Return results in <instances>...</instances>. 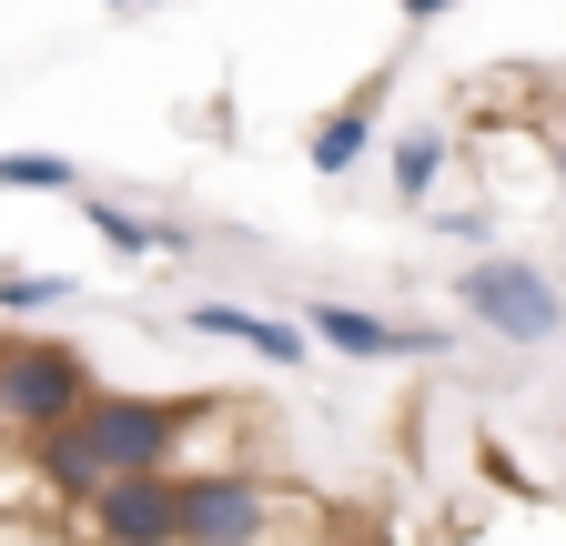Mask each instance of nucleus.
<instances>
[{
  "label": "nucleus",
  "instance_id": "nucleus-4",
  "mask_svg": "<svg viewBox=\"0 0 566 546\" xmlns=\"http://www.w3.org/2000/svg\"><path fill=\"white\" fill-rule=\"evenodd\" d=\"M192 416H202V395L102 385V395L82 405V435H92V455H102L112 475H132V465H172V455H182V435H192Z\"/></svg>",
  "mask_w": 566,
  "mask_h": 546
},
{
  "label": "nucleus",
  "instance_id": "nucleus-18",
  "mask_svg": "<svg viewBox=\"0 0 566 546\" xmlns=\"http://www.w3.org/2000/svg\"><path fill=\"white\" fill-rule=\"evenodd\" d=\"M112 11H153V0H112Z\"/></svg>",
  "mask_w": 566,
  "mask_h": 546
},
{
  "label": "nucleus",
  "instance_id": "nucleus-1",
  "mask_svg": "<svg viewBox=\"0 0 566 546\" xmlns=\"http://www.w3.org/2000/svg\"><path fill=\"white\" fill-rule=\"evenodd\" d=\"M92 395H102V375H92V355L71 345V334L0 324V416H11V435H51V426H71Z\"/></svg>",
  "mask_w": 566,
  "mask_h": 546
},
{
  "label": "nucleus",
  "instance_id": "nucleus-8",
  "mask_svg": "<svg viewBox=\"0 0 566 546\" xmlns=\"http://www.w3.org/2000/svg\"><path fill=\"white\" fill-rule=\"evenodd\" d=\"M375 132H385V82H354V92H344V102L304 132V162H314L324 182H344L354 162L375 153Z\"/></svg>",
  "mask_w": 566,
  "mask_h": 546
},
{
  "label": "nucleus",
  "instance_id": "nucleus-15",
  "mask_svg": "<svg viewBox=\"0 0 566 546\" xmlns=\"http://www.w3.org/2000/svg\"><path fill=\"white\" fill-rule=\"evenodd\" d=\"M455 0H405V31H424V21H446Z\"/></svg>",
  "mask_w": 566,
  "mask_h": 546
},
{
  "label": "nucleus",
  "instance_id": "nucleus-16",
  "mask_svg": "<svg viewBox=\"0 0 566 546\" xmlns=\"http://www.w3.org/2000/svg\"><path fill=\"white\" fill-rule=\"evenodd\" d=\"M546 172H556V182H566V122H556V132H546Z\"/></svg>",
  "mask_w": 566,
  "mask_h": 546
},
{
  "label": "nucleus",
  "instance_id": "nucleus-2",
  "mask_svg": "<svg viewBox=\"0 0 566 546\" xmlns=\"http://www.w3.org/2000/svg\"><path fill=\"white\" fill-rule=\"evenodd\" d=\"M182 475V546H283V506H294V486L263 465H172Z\"/></svg>",
  "mask_w": 566,
  "mask_h": 546
},
{
  "label": "nucleus",
  "instance_id": "nucleus-12",
  "mask_svg": "<svg viewBox=\"0 0 566 546\" xmlns=\"http://www.w3.org/2000/svg\"><path fill=\"white\" fill-rule=\"evenodd\" d=\"M0 192H82L71 153H0Z\"/></svg>",
  "mask_w": 566,
  "mask_h": 546
},
{
  "label": "nucleus",
  "instance_id": "nucleus-10",
  "mask_svg": "<svg viewBox=\"0 0 566 546\" xmlns=\"http://www.w3.org/2000/svg\"><path fill=\"white\" fill-rule=\"evenodd\" d=\"M446 162H455V143H446L436 122H415V132H395V143H385V172H395V202H405V213H415V202H436Z\"/></svg>",
  "mask_w": 566,
  "mask_h": 546
},
{
  "label": "nucleus",
  "instance_id": "nucleus-17",
  "mask_svg": "<svg viewBox=\"0 0 566 546\" xmlns=\"http://www.w3.org/2000/svg\"><path fill=\"white\" fill-rule=\"evenodd\" d=\"M11 273H21V263H11V253H0V294H11Z\"/></svg>",
  "mask_w": 566,
  "mask_h": 546
},
{
  "label": "nucleus",
  "instance_id": "nucleus-11",
  "mask_svg": "<svg viewBox=\"0 0 566 546\" xmlns=\"http://www.w3.org/2000/svg\"><path fill=\"white\" fill-rule=\"evenodd\" d=\"M465 546H566V506H546V496H506V516H485Z\"/></svg>",
  "mask_w": 566,
  "mask_h": 546
},
{
  "label": "nucleus",
  "instance_id": "nucleus-5",
  "mask_svg": "<svg viewBox=\"0 0 566 546\" xmlns=\"http://www.w3.org/2000/svg\"><path fill=\"white\" fill-rule=\"evenodd\" d=\"M71 536L92 546H182V475L172 465H132L71 516Z\"/></svg>",
  "mask_w": 566,
  "mask_h": 546
},
{
  "label": "nucleus",
  "instance_id": "nucleus-7",
  "mask_svg": "<svg viewBox=\"0 0 566 546\" xmlns=\"http://www.w3.org/2000/svg\"><path fill=\"white\" fill-rule=\"evenodd\" d=\"M182 324H192V334H212V345H243V355H263L273 375H294V365L314 355L304 314L283 324V314H253V304H182Z\"/></svg>",
  "mask_w": 566,
  "mask_h": 546
},
{
  "label": "nucleus",
  "instance_id": "nucleus-19",
  "mask_svg": "<svg viewBox=\"0 0 566 546\" xmlns=\"http://www.w3.org/2000/svg\"><path fill=\"white\" fill-rule=\"evenodd\" d=\"M0 435H11V416H0Z\"/></svg>",
  "mask_w": 566,
  "mask_h": 546
},
{
  "label": "nucleus",
  "instance_id": "nucleus-9",
  "mask_svg": "<svg viewBox=\"0 0 566 546\" xmlns=\"http://www.w3.org/2000/svg\"><path fill=\"white\" fill-rule=\"evenodd\" d=\"M82 223H92V243L122 253V263H182V253H192V223L132 213V202H112V192H82Z\"/></svg>",
  "mask_w": 566,
  "mask_h": 546
},
{
  "label": "nucleus",
  "instance_id": "nucleus-13",
  "mask_svg": "<svg viewBox=\"0 0 566 546\" xmlns=\"http://www.w3.org/2000/svg\"><path fill=\"white\" fill-rule=\"evenodd\" d=\"M51 304H82V284L71 273H11V294H0V324H31V314H51Z\"/></svg>",
  "mask_w": 566,
  "mask_h": 546
},
{
  "label": "nucleus",
  "instance_id": "nucleus-14",
  "mask_svg": "<svg viewBox=\"0 0 566 546\" xmlns=\"http://www.w3.org/2000/svg\"><path fill=\"white\" fill-rule=\"evenodd\" d=\"M436 233H446V243H465V253H495V202H446Z\"/></svg>",
  "mask_w": 566,
  "mask_h": 546
},
{
  "label": "nucleus",
  "instance_id": "nucleus-6",
  "mask_svg": "<svg viewBox=\"0 0 566 546\" xmlns=\"http://www.w3.org/2000/svg\"><path fill=\"white\" fill-rule=\"evenodd\" d=\"M304 334H314L324 355H344V365H436L446 355L436 324H385L365 304H304Z\"/></svg>",
  "mask_w": 566,
  "mask_h": 546
},
{
  "label": "nucleus",
  "instance_id": "nucleus-3",
  "mask_svg": "<svg viewBox=\"0 0 566 546\" xmlns=\"http://www.w3.org/2000/svg\"><path fill=\"white\" fill-rule=\"evenodd\" d=\"M455 304H465L475 334H495V345H526V355L566 334V294H556V273L526 263V253H475V263L455 273Z\"/></svg>",
  "mask_w": 566,
  "mask_h": 546
}]
</instances>
